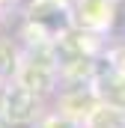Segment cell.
<instances>
[{"label": "cell", "instance_id": "obj_1", "mask_svg": "<svg viewBox=\"0 0 125 128\" xmlns=\"http://www.w3.org/2000/svg\"><path fill=\"white\" fill-rule=\"evenodd\" d=\"M36 110V96L30 86H15L6 92V104H3V116L9 122H27Z\"/></svg>", "mask_w": 125, "mask_h": 128}, {"label": "cell", "instance_id": "obj_2", "mask_svg": "<svg viewBox=\"0 0 125 128\" xmlns=\"http://www.w3.org/2000/svg\"><path fill=\"white\" fill-rule=\"evenodd\" d=\"M45 128H74V125H72L68 119H51V122H48Z\"/></svg>", "mask_w": 125, "mask_h": 128}]
</instances>
